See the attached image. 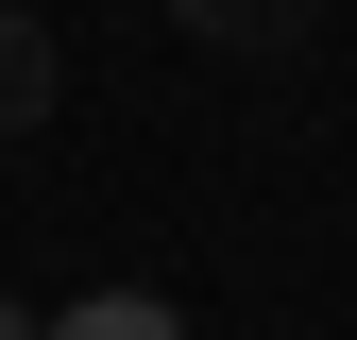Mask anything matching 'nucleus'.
<instances>
[{
  "mask_svg": "<svg viewBox=\"0 0 357 340\" xmlns=\"http://www.w3.org/2000/svg\"><path fill=\"white\" fill-rule=\"evenodd\" d=\"M170 34H188V52L273 68V52H306V34H324V0H170Z\"/></svg>",
  "mask_w": 357,
  "mask_h": 340,
  "instance_id": "f257e3e1",
  "label": "nucleus"
},
{
  "mask_svg": "<svg viewBox=\"0 0 357 340\" xmlns=\"http://www.w3.org/2000/svg\"><path fill=\"white\" fill-rule=\"evenodd\" d=\"M52 17H17V0H0V137H34V119H52Z\"/></svg>",
  "mask_w": 357,
  "mask_h": 340,
  "instance_id": "f03ea898",
  "label": "nucleus"
},
{
  "mask_svg": "<svg viewBox=\"0 0 357 340\" xmlns=\"http://www.w3.org/2000/svg\"><path fill=\"white\" fill-rule=\"evenodd\" d=\"M34 340H188V323H170L153 289H85V307H52Z\"/></svg>",
  "mask_w": 357,
  "mask_h": 340,
  "instance_id": "7ed1b4c3",
  "label": "nucleus"
},
{
  "mask_svg": "<svg viewBox=\"0 0 357 340\" xmlns=\"http://www.w3.org/2000/svg\"><path fill=\"white\" fill-rule=\"evenodd\" d=\"M0 340H34V307H0Z\"/></svg>",
  "mask_w": 357,
  "mask_h": 340,
  "instance_id": "20e7f679",
  "label": "nucleus"
}]
</instances>
